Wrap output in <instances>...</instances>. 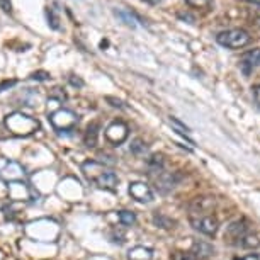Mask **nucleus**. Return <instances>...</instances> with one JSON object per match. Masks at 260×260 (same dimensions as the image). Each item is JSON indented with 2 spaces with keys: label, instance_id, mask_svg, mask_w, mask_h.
Listing matches in <instances>:
<instances>
[{
  "label": "nucleus",
  "instance_id": "c756f323",
  "mask_svg": "<svg viewBox=\"0 0 260 260\" xmlns=\"http://www.w3.org/2000/svg\"><path fill=\"white\" fill-rule=\"evenodd\" d=\"M235 260H260V253H247L240 258H235Z\"/></svg>",
  "mask_w": 260,
  "mask_h": 260
},
{
  "label": "nucleus",
  "instance_id": "7c9ffc66",
  "mask_svg": "<svg viewBox=\"0 0 260 260\" xmlns=\"http://www.w3.org/2000/svg\"><path fill=\"white\" fill-rule=\"evenodd\" d=\"M253 99L260 106V85H255L253 87Z\"/></svg>",
  "mask_w": 260,
  "mask_h": 260
},
{
  "label": "nucleus",
  "instance_id": "9d476101",
  "mask_svg": "<svg viewBox=\"0 0 260 260\" xmlns=\"http://www.w3.org/2000/svg\"><path fill=\"white\" fill-rule=\"evenodd\" d=\"M129 196L138 203H151L153 201V190L145 182H131L129 184Z\"/></svg>",
  "mask_w": 260,
  "mask_h": 260
},
{
  "label": "nucleus",
  "instance_id": "f257e3e1",
  "mask_svg": "<svg viewBox=\"0 0 260 260\" xmlns=\"http://www.w3.org/2000/svg\"><path fill=\"white\" fill-rule=\"evenodd\" d=\"M82 172L87 177V180L92 184H95L99 189L111 190V192H114V190L117 189L119 179H117V175L114 174V170L109 169L107 165H104L102 161H97V160L83 161Z\"/></svg>",
  "mask_w": 260,
  "mask_h": 260
},
{
  "label": "nucleus",
  "instance_id": "5701e85b",
  "mask_svg": "<svg viewBox=\"0 0 260 260\" xmlns=\"http://www.w3.org/2000/svg\"><path fill=\"white\" fill-rule=\"evenodd\" d=\"M170 260H199L192 252H174Z\"/></svg>",
  "mask_w": 260,
  "mask_h": 260
},
{
  "label": "nucleus",
  "instance_id": "6ab92c4d",
  "mask_svg": "<svg viewBox=\"0 0 260 260\" xmlns=\"http://www.w3.org/2000/svg\"><path fill=\"white\" fill-rule=\"evenodd\" d=\"M131 153H133L135 156H145L146 153H148V146H146V143L141 138H136L133 140V143H131Z\"/></svg>",
  "mask_w": 260,
  "mask_h": 260
},
{
  "label": "nucleus",
  "instance_id": "7ed1b4c3",
  "mask_svg": "<svg viewBox=\"0 0 260 260\" xmlns=\"http://www.w3.org/2000/svg\"><path fill=\"white\" fill-rule=\"evenodd\" d=\"M48 119H50V124L53 126V129L60 135L70 133L78 124V116L75 112L70 109H63V107L61 109H56L55 112H51Z\"/></svg>",
  "mask_w": 260,
  "mask_h": 260
},
{
  "label": "nucleus",
  "instance_id": "dca6fc26",
  "mask_svg": "<svg viewBox=\"0 0 260 260\" xmlns=\"http://www.w3.org/2000/svg\"><path fill=\"white\" fill-rule=\"evenodd\" d=\"M153 224L156 228H161V230H172L175 226V219H172L170 216H167L164 213H155Z\"/></svg>",
  "mask_w": 260,
  "mask_h": 260
},
{
  "label": "nucleus",
  "instance_id": "ddd939ff",
  "mask_svg": "<svg viewBox=\"0 0 260 260\" xmlns=\"http://www.w3.org/2000/svg\"><path fill=\"white\" fill-rule=\"evenodd\" d=\"M99 131H101L99 122H90L89 127L85 129V135H83V143H85V146L95 148L97 141H99Z\"/></svg>",
  "mask_w": 260,
  "mask_h": 260
},
{
  "label": "nucleus",
  "instance_id": "393cba45",
  "mask_svg": "<svg viewBox=\"0 0 260 260\" xmlns=\"http://www.w3.org/2000/svg\"><path fill=\"white\" fill-rule=\"evenodd\" d=\"M190 7H196V9H206L211 6L213 0H185Z\"/></svg>",
  "mask_w": 260,
  "mask_h": 260
},
{
  "label": "nucleus",
  "instance_id": "9b49d317",
  "mask_svg": "<svg viewBox=\"0 0 260 260\" xmlns=\"http://www.w3.org/2000/svg\"><path fill=\"white\" fill-rule=\"evenodd\" d=\"M9 187V198H11L12 203H19V201H27L31 198V189L27 187L22 180L19 182H11L7 184Z\"/></svg>",
  "mask_w": 260,
  "mask_h": 260
},
{
  "label": "nucleus",
  "instance_id": "20e7f679",
  "mask_svg": "<svg viewBox=\"0 0 260 260\" xmlns=\"http://www.w3.org/2000/svg\"><path fill=\"white\" fill-rule=\"evenodd\" d=\"M216 41L224 48H230V50H240V48L247 46L252 41V38L243 29H228V31L219 32L216 36Z\"/></svg>",
  "mask_w": 260,
  "mask_h": 260
},
{
  "label": "nucleus",
  "instance_id": "0eeeda50",
  "mask_svg": "<svg viewBox=\"0 0 260 260\" xmlns=\"http://www.w3.org/2000/svg\"><path fill=\"white\" fill-rule=\"evenodd\" d=\"M247 233H248V221L247 219H238V221L228 224L226 232H224V240L232 245H237Z\"/></svg>",
  "mask_w": 260,
  "mask_h": 260
},
{
  "label": "nucleus",
  "instance_id": "412c9836",
  "mask_svg": "<svg viewBox=\"0 0 260 260\" xmlns=\"http://www.w3.org/2000/svg\"><path fill=\"white\" fill-rule=\"evenodd\" d=\"M117 218H119L121 224H124V226H133L136 223V214L133 211H117Z\"/></svg>",
  "mask_w": 260,
  "mask_h": 260
},
{
  "label": "nucleus",
  "instance_id": "1a4fd4ad",
  "mask_svg": "<svg viewBox=\"0 0 260 260\" xmlns=\"http://www.w3.org/2000/svg\"><path fill=\"white\" fill-rule=\"evenodd\" d=\"M0 179H4L7 184L19 182L24 179V169L17 161H2L0 167Z\"/></svg>",
  "mask_w": 260,
  "mask_h": 260
},
{
  "label": "nucleus",
  "instance_id": "4be33fe9",
  "mask_svg": "<svg viewBox=\"0 0 260 260\" xmlns=\"http://www.w3.org/2000/svg\"><path fill=\"white\" fill-rule=\"evenodd\" d=\"M243 58H245V61H248L252 67H260V48L248 51V53H245Z\"/></svg>",
  "mask_w": 260,
  "mask_h": 260
},
{
  "label": "nucleus",
  "instance_id": "39448f33",
  "mask_svg": "<svg viewBox=\"0 0 260 260\" xmlns=\"http://www.w3.org/2000/svg\"><path fill=\"white\" fill-rule=\"evenodd\" d=\"M189 221L192 224L194 230H198V232H201L203 235H208V237H214L219 228L218 218L209 213H192Z\"/></svg>",
  "mask_w": 260,
  "mask_h": 260
},
{
  "label": "nucleus",
  "instance_id": "2eb2a0df",
  "mask_svg": "<svg viewBox=\"0 0 260 260\" xmlns=\"http://www.w3.org/2000/svg\"><path fill=\"white\" fill-rule=\"evenodd\" d=\"M114 14L117 19H121L127 26H136V22H141V19L133 11H129V9H116Z\"/></svg>",
  "mask_w": 260,
  "mask_h": 260
},
{
  "label": "nucleus",
  "instance_id": "aec40b11",
  "mask_svg": "<svg viewBox=\"0 0 260 260\" xmlns=\"http://www.w3.org/2000/svg\"><path fill=\"white\" fill-rule=\"evenodd\" d=\"M169 122H170V124H172V127H174V129L177 131L179 135H182L184 138L187 140L190 145H194V141H192V140H189V136H187V135H189V127H187V126H184L182 122H180L179 119H175V117H170V119H169Z\"/></svg>",
  "mask_w": 260,
  "mask_h": 260
},
{
  "label": "nucleus",
  "instance_id": "473e14b6",
  "mask_svg": "<svg viewBox=\"0 0 260 260\" xmlns=\"http://www.w3.org/2000/svg\"><path fill=\"white\" fill-rule=\"evenodd\" d=\"M247 2H252V4H258V6H260V0H247Z\"/></svg>",
  "mask_w": 260,
  "mask_h": 260
},
{
  "label": "nucleus",
  "instance_id": "cd10ccee",
  "mask_svg": "<svg viewBox=\"0 0 260 260\" xmlns=\"http://www.w3.org/2000/svg\"><path fill=\"white\" fill-rule=\"evenodd\" d=\"M106 101L109 102V104L112 106V107H119V109H122V107H124V102L122 101H119V99H116V97H106Z\"/></svg>",
  "mask_w": 260,
  "mask_h": 260
},
{
  "label": "nucleus",
  "instance_id": "f3484780",
  "mask_svg": "<svg viewBox=\"0 0 260 260\" xmlns=\"http://www.w3.org/2000/svg\"><path fill=\"white\" fill-rule=\"evenodd\" d=\"M146 164H148V169H150L151 174H158V172L164 170V164H165L164 155H161V153L151 155L150 158L146 160Z\"/></svg>",
  "mask_w": 260,
  "mask_h": 260
},
{
  "label": "nucleus",
  "instance_id": "f03ea898",
  "mask_svg": "<svg viewBox=\"0 0 260 260\" xmlns=\"http://www.w3.org/2000/svg\"><path fill=\"white\" fill-rule=\"evenodd\" d=\"M4 124H6L9 133L17 136V138H27L39 129V121L36 117L24 114L21 111L7 114L6 119H4Z\"/></svg>",
  "mask_w": 260,
  "mask_h": 260
},
{
  "label": "nucleus",
  "instance_id": "2f4dec72",
  "mask_svg": "<svg viewBox=\"0 0 260 260\" xmlns=\"http://www.w3.org/2000/svg\"><path fill=\"white\" fill-rule=\"evenodd\" d=\"M143 2L150 4V6H158V4L161 2V0H143Z\"/></svg>",
  "mask_w": 260,
  "mask_h": 260
},
{
  "label": "nucleus",
  "instance_id": "c85d7f7f",
  "mask_svg": "<svg viewBox=\"0 0 260 260\" xmlns=\"http://www.w3.org/2000/svg\"><path fill=\"white\" fill-rule=\"evenodd\" d=\"M0 7H2L4 12L11 14L12 12V6H11V0H0Z\"/></svg>",
  "mask_w": 260,
  "mask_h": 260
},
{
  "label": "nucleus",
  "instance_id": "423d86ee",
  "mask_svg": "<svg viewBox=\"0 0 260 260\" xmlns=\"http://www.w3.org/2000/svg\"><path fill=\"white\" fill-rule=\"evenodd\" d=\"M104 135H106V140L109 141V143H112L114 146H119V145L124 143V141L127 140V136H129V126H127L124 121L116 119L106 127Z\"/></svg>",
  "mask_w": 260,
  "mask_h": 260
},
{
  "label": "nucleus",
  "instance_id": "bb28decb",
  "mask_svg": "<svg viewBox=\"0 0 260 260\" xmlns=\"http://www.w3.org/2000/svg\"><path fill=\"white\" fill-rule=\"evenodd\" d=\"M17 83L16 78H12V80H4V82H0V94H2L4 90H9V89H12L14 85Z\"/></svg>",
  "mask_w": 260,
  "mask_h": 260
},
{
  "label": "nucleus",
  "instance_id": "a211bd4d",
  "mask_svg": "<svg viewBox=\"0 0 260 260\" xmlns=\"http://www.w3.org/2000/svg\"><path fill=\"white\" fill-rule=\"evenodd\" d=\"M237 245L238 247H243V248H258L260 247V237L258 235H253V233H247Z\"/></svg>",
  "mask_w": 260,
  "mask_h": 260
},
{
  "label": "nucleus",
  "instance_id": "a878e982",
  "mask_svg": "<svg viewBox=\"0 0 260 260\" xmlns=\"http://www.w3.org/2000/svg\"><path fill=\"white\" fill-rule=\"evenodd\" d=\"M32 80H39V82H43V80H50L51 75L48 72H43V70H39V72H34L32 75H31Z\"/></svg>",
  "mask_w": 260,
  "mask_h": 260
},
{
  "label": "nucleus",
  "instance_id": "4468645a",
  "mask_svg": "<svg viewBox=\"0 0 260 260\" xmlns=\"http://www.w3.org/2000/svg\"><path fill=\"white\" fill-rule=\"evenodd\" d=\"M129 260H151L153 258V250L148 247H135L127 252Z\"/></svg>",
  "mask_w": 260,
  "mask_h": 260
},
{
  "label": "nucleus",
  "instance_id": "6e6552de",
  "mask_svg": "<svg viewBox=\"0 0 260 260\" xmlns=\"http://www.w3.org/2000/svg\"><path fill=\"white\" fill-rule=\"evenodd\" d=\"M179 180H180L179 174H175V172L161 170V172L156 174L155 184H156V189H158L161 194H167V192H170V190L175 189V185L179 184Z\"/></svg>",
  "mask_w": 260,
  "mask_h": 260
},
{
  "label": "nucleus",
  "instance_id": "f8f14e48",
  "mask_svg": "<svg viewBox=\"0 0 260 260\" xmlns=\"http://www.w3.org/2000/svg\"><path fill=\"white\" fill-rule=\"evenodd\" d=\"M190 252H192L199 260H206L214 255V247L208 242H203V240H196L192 243V250H190Z\"/></svg>",
  "mask_w": 260,
  "mask_h": 260
},
{
  "label": "nucleus",
  "instance_id": "b1692460",
  "mask_svg": "<svg viewBox=\"0 0 260 260\" xmlns=\"http://www.w3.org/2000/svg\"><path fill=\"white\" fill-rule=\"evenodd\" d=\"M46 17H48V24H50V26L53 27V29H60V19H58V16L55 14V11H53V9H48L46 11Z\"/></svg>",
  "mask_w": 260,
  "mask_h": 260
}]
</instances>
